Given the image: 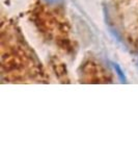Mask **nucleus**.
Returning <instances> with one entry per match:
<instances>
[{
  "label": "nucleus",
  "mask_w": 138,
  "mask_h": 152,
  "mask_svg": "<svg viewBox=\"0 0 138 152\" xmlns=\"http://www.w3.org/2000/svg\"><path fill=\"white\" fill-rule=\"evenodd\" d=\"M137 70H138V61H137Z\"/></svg>",
  "instance_id": "7ed1b4c3"
},
{
  "label": "nucleus",
  "mask_w": 138,
  "mask_h": 152,
  "mask_svg": "<svg viewBox=\"0 0 138 152\" xmlns=\"http://www.w3.org/2000/svg\"><path fill=\"white\" fill-rule=\"evenodd\" d=\"M48 4H59L62 2V0H45Z\"/></svg>",
  "instance_id": "f03ea898"
},
{
  "label": "nucleus",
  "mask_w": 138,
  "mask_h": 152,
  "mask_svg": "<svg viewBox=\"0 0 138 152\" xmlns=\"http://www.w3.org/2000/svg\"><path fill=\"white\" fill-rule=\"evenodd\" d=\"M113 66H114L115 70H116V71H117V73H118V75H119V77H121V81H125V80H126V77H125V75H123V71H121V68H119L117 65H115V64H113Z\"/></svg>",
  "instance_id": "f257e3e1"
}]
</instances>
